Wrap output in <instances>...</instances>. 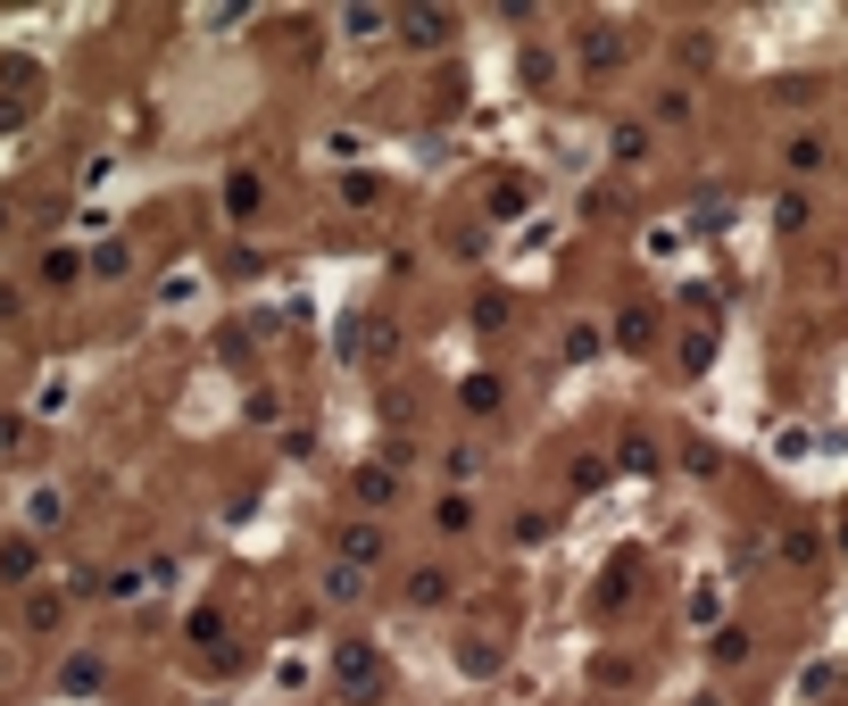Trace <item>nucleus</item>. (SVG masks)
Instances as JSON below:
<instances>
[{
    "instance_id": "nucleus-4",
    "label": "nucleus",
    "mask_w": 848,
    "mask_h": 706,
    "mask_svg": "<svg viewBox=\"0 0 848 706\" xmlns=\"http://www.w3.org/2000/svg\"><path fill=\"white\" fill-rule=\"evenodd\" d=\"M491 408H499V383H491V374H474V383H466V416H491Z\"/></svg>"
},
{
    "instance_id": "nucleus-1",
    "label": "nucleus",
    "mask_w": 848,
    "mask_h": 706,
    "mask_svg": "<svg viewBox=\"0 0 848 706\" xmlns=\"http://www.w3.org/2000/svg\"><path fill=\"white\" fill-rule=\"evenodd\" d=\"M333 682L350 690V698H383V657H375V649H359V640H350V649L333 657Z\"/></svg>"
},
{
    "instance_id": "nucleus-2",
    "label": "nucleus",
    "mask_w": 848,
    "mask_h": 706,
    "mask_svg": "<svg viewBox=\"0 0 848 706\" xmlns=\"http://www.w3.org/2000/svg\"><path fill=\"white\" fill-rule=\"evenodd\" d=\"M383 558V532L375 523H350V532H341V565H375Z\"/></svg>"
},
{
    "instance_id": "nucleus-6",
    "label": "nucleus",
    "mask_w": 848,
    "mask_h": 706,
    "mask_svg": "<svg viewBox=\"0 0 848 706\" xmlns=\"http://www.w3.org/2000/svg\"><path fill=\"white\" fill-rule=\"evenodd\" d=\"M433 523H441V532H466V523H474V507H466V499H441V516H433Z\"/></svg>"
},
{
    "instance_id": "nucleus-3",
    "label": "nucleus",
    "mask_w": 848,
    "mask_h": 706,
    "mask_svg": "<svg viewBox=\"0 0 848 706\" xmlns=\"http://www.w3.org/2000/svg\"><path fill=\"white\" fill-rule=\"evenodd\" d=\"M408 607H450V574H441V565L408 574Z\"/></svg>"
},
{
    "instance_id": "nucleus-5",
    "label": "nucleus",
    "mask_w": 848,
    "mask_h": 706,
    "mask_svg": "<svg viewBox=\"0 0 848 706\" xmlns=\"http://www.w3.org/2000/svg\"><path fill=\"white\" fill-rule=\"evenodd\" d=\"M0 574H34V540H9V549H0Z\"/></svg>"
}]
</instances>
